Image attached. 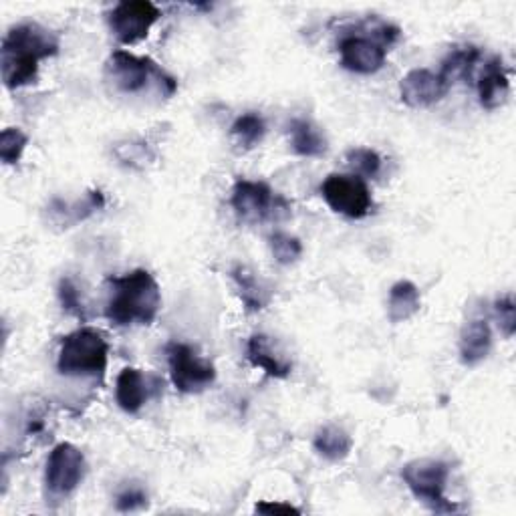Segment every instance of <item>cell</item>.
Instances as JSON below:
<instances>
[{
  "instance_id": "ba28073f",
  "label": "cell",
  "mask_w": 516,
  "mask_h": 516,
  "mask_svg": "<svg viewBox=\"0 0 516 516\" xmlns=\"http://www.w3.org/2000/svg\"><path fill=\"white\" fill-rule=\"evenodd\" d=\"M170 377L180 394H202L216 381V367L192 345L172 341L166 347Z\"/></svg>"
},
{
  "instance_id": "8992f818",
  "label": "cell",
  "mask_w": 516,
  "mask_h": 516,
  "mask_svg": "<svg viewBox=\"0 0 516 516\" xmlns=\"http://www.w3.org/2000/svg\"><path fill=\"white\" fill-rule=\"evenodd\" d=\"M402 478L410 492L434 512H456L458 506L446 498L450 466L442 460L420 458L404 466Z\"/></svg>"
},
{
  "instance_id": "ac0fdd59",
  "label": "cell",
  "mask_w": 516,
  "mask_h": 516,
  "mask_svg": "<svg viewBox=\"0 0 516 516\" xmlns=\"http://www.w3.org/2000/svg\"><path fill=\"white\" fill-rule=\"evenodd\" d=\"M230 275H232V281L236 285L238 297H240L246 313H258L269 305V301H271L269 289L256 279V275L248 267L236 265Z\"/></svg>"
},
{
  "instance_id": "603a6c76",
  "label": "cell",
  "mask_w": 516,
  "mask_h": 516,
  "mask_svg": "<svg viewBox=\"0 0 516 516\" xmlns=\"http://www.w3.org/2000/svg\"><path fill=\"white\" fill-rule=\"evenodd\" d=\"M105 206V198L99 190H93L89 192L81 202H75V204H63V202H53L51 204V214L57 218L59 224H65V228L77 224V222H83L85 218H89L93 212L101 210Z\"/></svg>"
},
{
  "instance_id": "cb8c5ba5",
  "label": "cell",
  "mask_w": 516,
  "mask_h": 516,
  "mask_svg": "<svg viewBox=\"0 0 516 516\" xmlns=\"http://www.w3.org/2000/svg\"><path fill=\"white\" fill-rule=\"evenodd\" d=\"M345 164L353 176L359 178H375L381 170V158L375 150L369 148H353L345 154Z\"/></svg>"
},
{
  "instance_id": "44dd1931",
  "label": "cell",
  "mask_w": 516,
  "mask_h": 516,
  "mask_svg": "<svg viewBox=\"0 0 516 516\" xmlns=\"http://www.w3.org/2000/svg\"><path fill=\"white\" fill-rule=\"evenodd\" d=\"M313 448L329 462H341L351 454L353 440L351 436L339 426H323L313 440Z\"/></svg>"
},
{
  "instance_id": "9c48e42d",
  "label": "cell",
  "mask_w": 516,
  "mask_h": 516,
  "mask_svg": "<svg viewBox=\"0 0 516 516\" xmlns=\"http://www.w3.org/2000/svg\"><path fill=\"white\" fill-rule=\"evenodd\" d=\"M321 196L333 212L351 220H361L373 212V198L365 180L353 174L327 176L321 184Z\"/></svg>"
},
{
  "instance_id": "d6986e66",
  "label": "cell",
  "mask_w": 516,
  "mask_h": 516,
  "mask_svg": "<svg viewBox=\"0 0 516 516\" xmlns=\"http://www.w3.org/2000/svg\"><path fill=\"white\" fill-rule=\"evenodd\" d=\"M422 307L420 289L412 281H398L390 289V299H387V317L392 323L410 321Z\"/></svg>"
},
{
  "instance_id": "d4e9b609",
  "label": "cell",
  "mask_w": 516,
  "mask_h": 516,
  "mask_svg": "<svg viewBox=\"0 0 516 516\" xmlns=\"http://www.w3.org/2000/svg\"><path fill=\"white\" fill-rule=\"evenodd\" d=\"M269 244L273 250L275 261L283 267L297 263L303 254V244L297 236H291L287 232H275L269 236Z\"/></svg>"
},
{
  "instance_id": "ffe728a7",
  "label": "cell",
  "mask_w": 516,
  "mask_h": 516,
  "mask_svg": "<svg viewBox=\"0 0 516 516\" xmlns=\"http://www.w3.org/2000/svg\"><path fill=\"white\" fill-rule=\"evenodd\" d=\"M265 136H267V123L263 115H258L254 111L242 113L240 117H236V121L230 127V138L234 146L242 152H250L252 148H256L265 140Z\"/></svg>"
},
{
  "instance_id": "7c38bea8",
  "label": "cell",
  "mask_w": 516,
  "mask_h": 516,
  "mask_svg": "<svg viewBox=\"0 0 516 516\" xmlns=\"http://www.w3.org/2000/svg\"><path fill=\"white\" fill-rule=\"evenodd\" d=\"M450 83L432 69H412L400 81V97L412 109H424L446 97Z\"/></svg>"
},
{
  "instance_id": "8fae6325",
  "label": "cell",
  "mask_w": 516,
  "mask_h": 516,
  "mask_svg": "<svg viewBox=\"0 0 516 516\" xmlns=\"http://www.w3.org/2000/svg\"><path fill=\"white\" fill-rule=\"evenodd\" d=\"M85 476V456L83 452L69 444H57L47 460L45 486L53 496H69L79 488Z\"/></svg>"
},
{
  "instance_id": "83f0119b",
  "label": "cell",
  "mask_w": 516,
  "mask_h": 516,
  "mask_svg": "<svg viewBox=\"0 0 516 516\" xmlns=\"http://www.w3.org/2000/svg\"><path fill=\"white\" fill-rule=\"evenodd\" d=\"M57 295H59L61 307H63L69 315H73V317L85 321V305H83V301H81V297H79V289L75 287V283H73L71 279H61V281H59Z\"/></svg>"
},
{
  "instance_id": "9a60e30c",
  "label": "cell",
  "mask_w": 516,
  "mask_h": 516,
  "mask_svg": "<svg viewBox=\"0 0 516 516\" xmlns=\"http://www.w3.org/2000/svg\"><path fill=\"white\" fill-rule=\"evenodd\" d=\"M150 398V387L144 373L136 367H125L117 375L115 400L125 414H138Z\"/></svg>"
},
{
  "instance_id": "4316f807",
  "label": "cell",
  "mask_w": 516,
  "mask_h": 516,
  "mask_svg": "<svg viewBox=\"0 0 516 516\" xmlns=\"http://www.w3.org/2000/svg\"><path fill=\"white\" fill-rule=\"evenodd\" d=\"M494 319L498 323V329L506 339H510L516 331V307H514V297L504 295L494 301Z\"/></svg>"
},
{
  "instance_id": "4fadbf2b",
  "label": "cell",
  "mask_w": 516,
  "mask_h": 516,
  "mask_svg": "<svg viewBox=\"0 0 516 516\" xmlns=\"http://www.w3.org/2000/svg\"><path fill=\"white\" fill-rule=\"evenodd\" d=\"M510 95V79L502 57L494 55L486 61L484 71L478 79V101L484 109L492 111L506 103Z\"/></svg>"
},
{
  "instance_id": "f1b7e54d",
  "label": "cell",
  "mask_w": 516,
  "mask_h": 516,
  "mask_svg": "<svg viewBox=\"0 0 516 516\" xmlns=\"http://www.w3.org/2000/svg\"><path fill=\"white\" fill-rule=\"evenodd\" d=\"M117 510L121 512H132V510H140L144 506H148V494L142 488H129L125 492H121L115 500Z\"/></svg>"
},
{
  "instance_id": "7a4b0ae2",
  "label": "cell",
  "mask_w": 516,
  "mask_h": 516,
  "mask_svg": "<svg viewBox=\"0 0 516 516\" xmlns=\"http://www.w3.org/2000/svg\"><path fill=\"white\" fill-rule=\"evenodd\" d=\"M105 317L115 327L152 325L162 309V291L154 275L136 269L123 277H109Z\"/></svg>"
},
{
  "instance_id": "3957f363",
  "label": "cell",
  "mask_w": 516,
  "mask_h": 516,
  "mask_svg": "<svg viewBox=\"0 0 516 516\" xmlns=\"http://www.w3.org/2000/svg\"><path fill=\"white\" fill-rule=\"evenodd\" d=\"M402 31L379 17H367L357 33L339 41L343 69L359 75H373L385 65L387 51L398 43Z\"/></svg>"
},
{
  "instance_id": "30bf717a",
  "label": "cell",
  "mask_w": 516,
  "mask_h": 516,
  "mask_svg": "<svg viewBox=\"0 0 516 516\" xmlns=\"http://www.w3.org/2000/svg\"><path fill=\"white\" fill-rule=\"evenodd\" d=\"M160 19L162 11L150 0H123L107 15L109 29L121 45H136L144 41Z\"/></svg>"
},
{
  "instance_id": "6da1fadb",
  "label": "cell",
  "mask_w": 516,
  "mask_h": 516,
  "mask_svg": "<svg viewBox=\"0 0 516 516\" xmlns=\"http://www.w3.org/2000/svg\"><path fill=\"white\" fill-rule=\"evenodd\" d=\"M59 47V37L39 23H21L13 27L0 49V67H3L7 89H21L35 83L39 77V63L55 57Z\"/></svg>"
},
{
  "instance_id": "277c9868",
  "label": "cell",
  "mask_w": 516,
  "mask_h": 516,
  "mask_svg": "<svg viewBox=\"0 0 516 516\" xmlns=\"http://www.w3.org/2000/svg\"><path fill=\"white\" fill-rule=\"evenodd\" d=\"M109 361V343L101 331L81 327L61 341L57 369L67 377H93L105 375Z\"/></svg>"
},
{
  "instance_id": "2e32d148",
  "label": "cell",
  "mask_w": 516,
  "mask_h": 516,
  "mask_svg": "<svg viewBox=\"0 0 516 516\" xmlns=\"http://www.w3.org/2000/svg\"><path fill=\"white\" fill-rule=\"evenodd\" d=\"M492 349V329L486 319H472L460 333V361L468 367L478 365Z\"/></svg>"
},
{
  "instance_id": "52a82bcc",
  "label": "cell",
  "mask_w": 516,
  "mask_h": 516,
  "mask_svg": "<svg viewBox=\"0 0 516 516\" xmlns=\"http://www.w3.org/2000/svg\"><path fill=\"white\" fill-rule=\"evenodd\" d=\"M230 206L238 220L246 224H258L275 218L277 214L285 212L289 214L291 204L277 196L269 184L265 182H254V180H236L232 188Z\"/></svg>"
},
{
  "instance_id": "7402d4cb",
  "label": "cell",
  "mask_w": 516,
  "mask_h": 516,
  "mask_svg": "<svg viewBox=\"0 0 516 516\" xmlns=\"http://www.w3.org/2000/svg\"><path fill=\"white\" fill-rule=\"evenodd\" d=\"M482 53L478 47L474 45H464V47H454L444 59H442V67H440V75L454 85V81L458 79H470L476 63L480 61Z\"/></svg>"
},
{
  "instance_id": "484cf974",
  "label": "cell",
  "mask_w": 516,
  "mask_h": 516,
  "mask_svg": "<svg viewBox=\"0 0 516 516\" xmlns=\"http://www.w3.org/2000/svg\"><path fill=\"white\" fill-rule=\"evenodd\" d=\"M29 144V136L19 127H7L0 136V158L7 166L19 164Z\"/></svg>"
},
{
  "instance_id": "e0dca14e",
  "label": "cell",
  "mask_w": 516,
  "mask_h": 516,
  "mask_svg": "<svg viewBox=\"0 0 516 516\" xmlns=\"http://www.w3.org/2000/svg\"><path fill=\"white\" fill-rule=\"evenodd\" d=\"M293 152L303 158H323L327 154V140L321 129L309 119H293L289 125Z\"/></svg>"
},
{
  "instance_id": "5b68a950",
  "label": "cell",
  "mask_w": 516,
  "mask_h": 516,
  "mask_svg": "<svg viewBox=\"0 0 516 516\" xmlns=\"http://www.w3.org/2000/svg\"><path fill=\"white\" fill-rule=\"evenodd\" d=\"M105 71L113 85L127 95L142 93L152 81L160 85L166 97H172L178 89V81L170 73H166L156 61H152L150 57H138L123 49L109 55Z\"/></svg>"
},
{
  "instance_id": "5bb4252c",
  "label": "cell",
  "mask_w": 516,
  "mask_h": 516,
  "mask_svg": "<svg viewBox=\"0 0 516 516\" xmlns=\"http://www.w3.org/2000/svg\"><path fill=\"white\" fill-rule=\"evenodd\" d=\"M246 357L252 367L263 369L269 377L285 379L293 371V363L285 359L271 343V339L263 333H256L246 343Z\"/></svg>"
},
{
  "instance_id": "f546056e",
  "label": "cell",
  "mask_w": 516,
  "mask_h": 516,
  "mask_svg": "<svg viewBox=\"0 0 516 516\" xmlns=\"http://www.w3.org/2000/svg\"><path fill=\"white\" fill-rule=\"evenodd\" d=\"M256 512H267V514H299L301 510L291 504H273V502H261L256 506Z\"/></svg>"
}]
</instances>
